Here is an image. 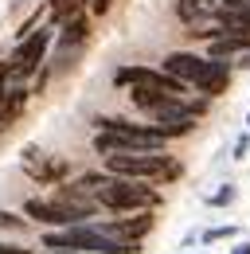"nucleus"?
I'll return each instance as SVG.
<instances>
[{
	"mask_svg": "<svg viewBox=\"0 0 250 254\" xmlns=\"http://www.w3.org/2000/svg\"><path fill=\"white\" fill-rule=\"evenodd\" d=\"M94 126H98V137H94L98 153H156L168 141L156 126H137L125 118H98Z\"/></svg>",
	"mask_w": 250,
	"mask_h": 254,
	"instance_id": "1",
	"label": "nucleus"
},
{
	"mask_svg": "<svg viewBox=\"0 0 250 254\" xmlns=\"http://www.w3.org/2000/svg\"><path fill=\"white\" fill-rule=\"evenodd\" d=\"M106 172L129 176V180H176L180 164L168 160L160 149L156 153H106Z\"/></svg>",
	"mask_w": 250,
	"mask_h": 254,
	"instance_id": "2",
	"label": "nucleus"
},
{
	"mask_svg": "<svg viewBox=\"0 0 250 254\" xmlns=\"http://www.w3.org/2000/svg\"><path fill=\"white\" fill-rule=\"evenodd\" d=\"M24 215L47 223V227H74V223H90L94 203L82 195H70V191H55V199H28L24 203Z\"/></svg>",
	"mask_w": 250,
	"mask_h": 254,
	"instance_id": "3",
	"label": "nucleus"
},
{
	"mask_svg": "<svg viewBox=\"0 0 250 254\" xmlns=\"http://www.w3.org/2000/svg\"><path fill=\"white\" fill-rule=\"evenodd\" d=\"M94 195H98V203L110 207V211H141V207H156V199H160L149 184H137V180H129V176H110Z\"/></svg>",
	"mask_w": 250,
	"mask_h": 254,
	"instance_id": "4",
	"label": "nucleus"
},
{
	"mask_svg": "<svg viewBox=\"0 0 250 254\" xmlns=\"http://www.w3.org/2000/svg\"><path fill=\"white\" fill-rule=\"evenodd\" d=\"M51 35H55V24H43V28H31L24 39H20V47L12 51V59H8V78H16V82H24L31 78L39 66H43V55H47V47H51Z\"/></svg>",
	"mask_w": 250,
	"mask_h": 254,
	"instance_id": "5",
	"label": "nucleus"
},
{
	"mask_svg": "<svg viewBox=\"0 0 250 254\" xmlns=\"http://www.w3.org/2000/svg\"><path fill=\"white\" fill-rule=\"evenodd\" d=\"M114 86H153V90H164V94H188V82L180 78H172V74H164V70H153V66H122L118 74H114Z\"/></svg>",
	"mask_w": 250,
	"mask_h": 254,
	"instance_id": "6",
	"label": "nucleus"
},
{
	"mask_svg": "<svg viewBox=\"0 0 250 254\" xmlns=\"http://www.w3.org/2000/svg\"><path fill=\"white\" fill-rule=\"evenodd\" d=\"M203 66H207V55H191V51H172V55H164L160 70L191 86V82H195V78L203 74Z\"/></svg>",
	"mask_w": 250,
	"mask_h": 254,
	"instance_id": "7",
	"label": "nucleus"
},
{
	"mask_svg": "<svg viewBox=\"0 0 250 254\" xmlns=\"http://www.w3.org/2000/svg\"><path fill=\"white\" fill-rule=\"evenodd\" d=\"M195 90L203 98H219V94H227V86H231V66H227V59H211L207 55V66H203V74L191 82Z\"/></svg>",
	"mask_w": 250,
	"mask_h": 254,
	"instance_id": "8",
	"label": "nucleus"
},
{
	"mask_svg": "<svg viewBox=\"0 0 250 254\" xmlns=\"http://www.w3.org/2000/svg\"><path fill=\"white\" fill-rule=\"evenodd\" d=\"M24 168L31 172V180H39V184H47V180H59L62 172H66V164L55 157H43L35 145H28L24 149Z\"/></svg>",
	"mask_w": 250,
	"mask_h": 254,
	"instance_id": "9",
	"label": "nucleus"
},
{
	"mask_svg": "<svg viewBox=\"0 0 250 254\" xmlns=\"http://www.w3.org/2000/svg\"><path fill=\"white\" fill-rule=\"evenodd\" d=\"M55 28H59V32H55L59 47L74 51V47H82V43H86V35H90V16H86V12H78V16L62 20V24H55Z\"/></svg>",
	"mask_w": 250,
	"mask_h": 254,
	"instance_id": "10",
	"label": "nucleus"
},
{
	"mask_svg": "<svg viewBox=\"0 0 250 254\" xmlns=\"http://www.w3.org/2000/svg\"><path fill=\"white\" fill-rule=\"evenodd\" d=\"M102 231H106V235H114V239H125V243H137L141 235H149V231H153V215H133V219L102 223Z\"/></svg>",
	"mask_w": 250,
	"mask_h": 254,
	"instance_id": "11",
	"label": "nucleus"
},
{
	"mask_svg": "<svg viewBox=\"0 0 250 254\" xmlns=\"http://www.w3.org/2000/svg\"><path fill=\"white\" fill-rule=\"evenodd\" d=\"M28 90L24 86H12L8 94H4V102H0V133H8V129L20 122V114H24V106H28Z\"/></svg>",
	"mask_w": 250,
	"mask_h": 254,
	"instance_id": "12",
	"label": "nucleus"
},
{
	"mask_svg": "<svg viewBox=\"0 0 250 254\" xmlns=\"http://www.w3.org/2000/svg\"><path fill=\"white\" fill-rule=\"evenodd\" d=\"M219 12V0H176V16L180 24H199V20H215Z\"/></svg>",
	"mask_w": 250,
	"mask_h": 254,
	"instance_id": "13",
	"label": "nucleus"
},
{
	"mask_svg": "<svg viewBox=\"0 0 250 254\" xmlns=\"http://www.w3.org/2000/svg\"><path fill=\"white\" fill-rule=\"evenodd\" d=\"M78 12H86V0H47V16H51V24H62V20L78 16Z\"/></svg>",
	"mask_w": 250,
	"mask_h": 254,
	"instance_id": "14",
	"label": "nucleus"
},
{
	"mask_svg": "<svg viewBox=\"0 0 250 254\" xmlns=\"http://www.w3.org/2000/svg\"><path fill=\"white\" fill-rule=\"evenodd\" d=\"M231 235H235V227H215V231L203 235V243H219V239H231Z\"/></svg>",
	"mask_w": 250,
	"mask_h": 254,
	"instance_id": "15",
	"label": "nucleus"
},
{
	"mask_svg": "<svg viewBox=\"0 0 250 254\" xmlns=\"http://www.w3.org/2000/svg\"><path fill=\"white\" fill-rule=\"evenodd\" d=\"M86 8H90L94 16H106V12L114 8V0H86Z\"/></svg>",
	"mask_w": 250,
	"mask_h": 254,
	"instance_id": "16",
	"label": "nucleus"
},
{
	"mask_svg": "<svg viewBox=\"0 0 250 254\" xmlns=\"http://www.w3.org/2000/svg\"><path fill=\"white\" fill-rule=\"evenodd\" d=\"M231 199H235V188H219L215 195H211V203H215V207H223V203H231Z\"/></svg>",
	"mask_w": 250,
	"mask_h": 254,
	"instance_id": "17",
	"label": "nucleus"
},
{
	"mask_svg": "<svg viewBox=\"0 0 250 254\" xmlns=\"http://www.w3.org/2000/svg\"><path fill=\"white\" fill-rule=\"evenodd\" d=\"M0 227H24V219H16L12 211H0Z\"/></svg>",
	"mask_w": 250,
	"mask_h": 254,
	"instance_id": "18",
	"label": "nucleus"
},
{
	"mask_svg": "<svg viewBox=\"0 0 250 254\" xmlns=\"http://www.w3.org/2000/svg\"><path fill=\"white\" fill-rule=\"evenodd\" d=\"M4 94H8V66H0V102H4Z\"/></svg>",
	"mask_w": 250,
	"mask_h": 254,
	"instance_id": "19",
	"label": "nucleus"
},
{
	"mask_svg": "<svg viewBox=\"0 0 250 254\" xmlns=\"http://www.w3.org/2000/svg\"><path fill=\"white\" fill-rule=\"evenodd\" d=\"M247 145H250V137H239V145H235V157H239V160L247 157Z\"/></svg>",
	"mask_w": 250,
	"mask_h": 254,
	"instance_id": "20",
	"label": "nucleus"
},
{
	"mask_svg": "<svg viewBox=\"0 0 250 254\" xmlns=\"http://www.w3.org/2000/svg\"><path fill=\"white\" fill-rule=\"evenodd\" d=\"M0 254H31V251H24V247H4L0 243Z\"/></svg>",
	"mask_w": 250,
	"mask_h": 254,
	"instance_id": "21",
	"label": "nucleus"
},
{
	"mask_svg": "<svg viewBox=\"0 0 250 254\" xmlns=\"http://www.w3.org/2000/svg\"><path fill=\"white\" fill-rule=\"evenodd\" d=\"M223 8H239V4H250V0H219Z\"/></svg>",
	"mask_w": 250,
	"mask_h": 254,
	"instance_id": "22",
	"label": "nucleus"
},
{
	"mask_svg": "<svg viewBox=\"0 0 250 254\" xmlns=\"http://www.w3.org/2000/svg\"><path fill=\"white\" fill-rule=\"evenodd\" d=\"M231 254H250V243H239V247H235Z\"/></svg>",
	"mask_w": 250,
	"mask_h": 254,
	"instance_id": "23",
	"label": "nucleus"
},
{
	"mask_svg": "<svg viewBox=\"0 0 250 254\" xmlns=\"http://www.w3.org/2000/svg\"><path fill=\"white\" fill-rule=\"evenodd\" d=\"M66 254H94V251H66Z\"/></svg>",
	"mask_w": 250,
	"mask_h": 254,
	"instance_id": "24",
	"label": "nucleus"
},
{
	"mask_svg": "<svg viewBox=\"0 0 250 254\" xmlns=\"http://www.w3.org/2000/svg\"><path fill=\"white\" fill-rule=\"evenodd\" d=\"M247 126H250V118H247Z\"/></svg>",
	"mask_w": 250,
	"mask_h": 254,
	"instance_id": "25",
	"label": "nucleus"
}]
</instances>
